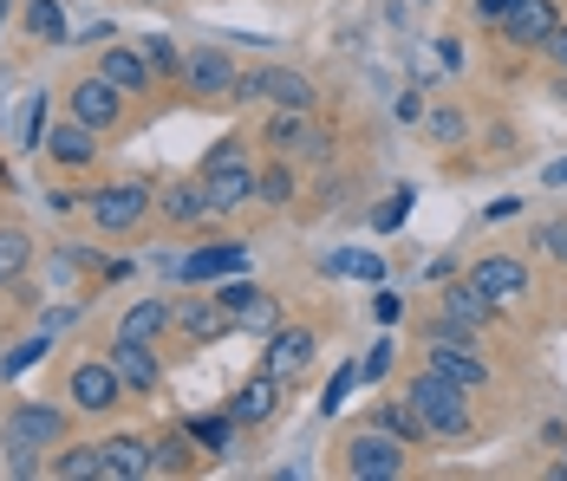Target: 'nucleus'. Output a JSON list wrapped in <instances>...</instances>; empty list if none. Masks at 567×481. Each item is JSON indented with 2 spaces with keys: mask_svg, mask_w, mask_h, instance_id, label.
<instances>
[{
  "mask_svg": "<svg viewBox=\"0 0 567 481\" xmlns=\"http://www.w3.org/2000/svg\"><path fill=\"white\" fill-rule=\"evenodd\" d=\"M65 442V410L59 404H13L7 424H0V449H7V469L13 475H40L47 449Z\"/></svg>",
  "mask_w": 567,
  "mask_h": 481,
  "instance_id": "nucleus-1",
  "label": "nucleus"
},
{
  "mask_svg": "<svg viewBox=\"0 0 567 481\" xmlns=\"http://www.w3.org/2000/svg\"><path fill=\"white\" fill-rule=\"evenodd\" d=\"M404 397H411V410L431 424L437 442H463V436H470V390L451 384L444 372H431V365H424V372L411 377V390H404Z\"/></svg>",
  "mask_w": 567,
  "mask_h": 481,
  "instance_id": "nucleus-2",
  "label": "nucleus"
},
{
  "mask_svg": "<svg viewBox=\"0 0 567 481\" xmlns=\"http://www.w3.org/2000/svg\"><path fill=\"white\" fill-rule=\"evenodd\" d=\"M483 332H463V325H451L444 313L431 320V338H424V365L431 372H444L451 384H463V390H483L489 384V365H483V345H476Z\"/></svg>",
  "mask_w": 567,
  "mask_h": 481,
  "instance_id": "nucleus-3",
  "label": "nucleus"
},
{
  "mask_svg": "<svg viewBox=\"0 0 567 481\" xmlns=\"http://www.w3.org/2000/svg\"><path fill=\"white\" fill-rule=\"evenodd\" d=\"M340 469L352 481H398L404 469H411V442H398L392 429L365 424V429H352V436L340 442Z\"/></svg>",
  "mask_w": 567,
  "mask_h": 481,
  "instance_id": "nucleus-4",
  "label": "nucleus"
},
{
  "mask_svg": "<svg viewBox=\"0 0 567 481\" xmlns=\"http://www.w3.org/2000/svg\"><path fill=\"white\" fill-rule=\"evenodd\" d=\"M261 144L275 150V157H293L307 163V169H320V163H333V137L313 124V111H275L268 124H261Z\"/></svg>",
  "mask_w": 567,
  "mask_h": 481,
  "instance_id": "nucleus-5",
  "label": "nucleus"
},
{
  "mask_svg": "<svg viewBox=\"0 0 567 481\" xmlns=\"http://www.w3.org/2000/svg\"><path fill=\"white\" fill-rule=\"evenodd\" d=\"M124 377H117L112 358H79L72 372H65V404L72 410H85V417H112V410H124Z\"/></svg>",
  "mask_w": 567,
  "mask_h": 481,
  "instance_id": "nucleus-6",
  "label": "nucleus"
},
{
  "mask_svg": "<svg viewBox=\"0 0 567 481\" xmlns=\"http://www.w3.org/2000/svg\"><path fill=\"white\" fill-rule=\"evenodd\" d=\"M235 98H261V105H275V111H313V79L307 72H293V65H255V72H241L235 79Z\"/></svg>",
  "mask_w": 567,
  "mask_h": 481,
  "instance_id": "nucleus-7",
  "label": "nucleus"
},
{
  "mask_svg": "<svg viewBox=\"0 0 567 481\" xmlns=\"http://www.w3.org/2000/svg\"><path fill=\"white\" fill-rule=\"evenodd\" d=\"M151 202H157V196H151V182H137V176H131V182H105V189L85 202V215L99 221V234H131V228L151 215Z\"/></svg>",
  "mask_w": 567,
  "mask_h": 481,
  "instance_id": "nucleus-8",
  "label": "nucleus"
},
{
  "mask_svg": "<svg viewBox=\"0 0 567 481\" xmlns=\"http://www.w3.org/2000/svg\"><path fill=\"white\" fill-rule=\"evenodd\" d=\"M216 306H223L228 320H235V332H255V338H268V332L281 325V306H275V293H261V286H248L241 273L216 286Z\"/></svg>",
  "mask_w": 567,
  "mask_h": 481,
  "instance_id": "nucleus-9",
  "label": "nucleus"
},
{
  "mask_svg": "<svg viewBox=\"0 0 567 481\" xmlns=\"http://www.w3.org/2000/svg\"><path fill=\"white\" fill-rule=\"evenodd\" d=\"M496 33L509 40L515 53H548V40L561 33V13H555V0H515L509 13L496 20Z\"/></svg>",
  "mask_w": 567,
  "mask_h": 481,
  "instance_id": "nucleus-10",
  "label": "nucleus"
},
{
  "mask_svg": "<svg viewBox=\"0 0 567 481\" xmlns=\"http://www.w3.org/2000/svg\"><path fill=\"white\" fill-rule=\"evenodd\" d=\"M124 98H131V92H117V85L105 79V72H85V79L72 85L65 111H72L79 124H92V130L105 137V130H117V124H124Z\"/></svg>",
  "mask_w": 567,
  "mask_h": 481,
  "instance_id": "nucleus-11",
  "label": "nucleus"
},
{
  "mask_svg": "<svg viewBox=\"0 0 567 481\" xmlns=\"http://www.w3.org/2000/svg\"><path fill=\"white\" fill-rule=\"evenodd\" d=\"M235 273H248V241H203L176 261V280H189V286H216Z\"/></svg>",
  "mask_w": 567,
  "mask_h": 481,
  "instance_id": "nucleus-12",
  "label": "nucleus"
},
{
  "mask_svg": "<svg viewBox=\"0 0 567 481\" xmlns=\"http://www.w3.org/2000/svg\"><path fill=\"white\" fill-rule=\"evenodd\" d=\"M437 313H444L451 325H463V332H489V325L503 320V306H496V300L470 280V273H463V280H451V286L437 293Z\"/></svg>",
  "mask_w": 567,
  "mask_h": 481,
  "instance_id": "nucleus-13",
  "label": "nucleus"
},
{
  "mask_svg": "<svg viewBox=\"0 0 567 481\" xmlns=\"http://www.w3.org/2000/svg\"><path fill=\"white\" fill-rule=\"evenodd\" d=\"M105 358L117 365V377H124L131 397H151V390L164 384V365H157V345H151V338H124V332H117Z\"/></svg>",
  "mask_w": 567,
  "mask_h": 481,
  "instance_id": "nucleus-14",
  "label": "nucleus"
},
{
  "mask_svg": "<svg viewBox=\"0 0 567 481\" xmlns=\"http://www.w3.org/2000/svg\"><path fill=\"white\" fill-rule=\"evenodd\" d=\"M235 79H241V65L223 46H196V53L183 59V85L196 98H235Z\"/></svg>",
  "mask_w": 567,
  "mask_h": 481,
  "instance_id": "nucleus-15",
  "label": "nucleus"
},
{
  "mask_svg": "<svg viewBox=\"0 0 567 481\" xmlns=\"http://www.w3.org/2000/svg\"><path fill=\"white\" fill-rule=\"evenodd\" d=\"M470 280L496 300V306H515V300H528V286H535V273H528V261H515V254H483L476 268H470Z\"/></svg>",
  "mask_w": 567,
  "mask_h": 481,
  "instance_id": "nucleus-16",
  "label": "nucleus"
},
{
  "mask_svg": "<svg viewBox=\"0 0 567 481\" xmlns=\"http://www.w3.org/2000/svg\"><path fill=\"white\" fill-rule=\"evenodd\" d=\"M313 352H320V338H313L307 325H275V332H268V358H261V372H275L281 384L287 377H307Z\"/></svg>",
  "mask_w": 567,
  "mask_h": 481,
  "instance_id": "nucleus-17",
  "label": "nucleus"
},
{
  "mask_svg": "<svg viewBox=\"0 0 567 481\" xmlns=\"http://www.w3.org/2000/svg\"><path fill=\"white\" fill-rule=\"evenodd\" d=\"M203 176V196L216 215H235L255 202V163H223V169H196Z\"/></svg>",
  "mask_w": 567,
  "mask_h": 481,
  "instance_id": "nucleus-18",
  "label": "nucleus"
},
{
  "mask_svg": "<svg viewBox=\"0 0 567 481\" xmlns=\"http://www.w3.org/2000/svg\"><path fill=\"white\" fill-rule=\"evenodd\" d=\"M228 417H235L241 429H248V424H255V429L275 424V417H281V377H275V372H255L241 390H235V397H228Z\"/></svg>",
  "mask_w": 567,
  "mask_h": 481,
  "instance_id": "nucleus-19",
  "label": "nucleus"
},
{
  "mask_svg": "<svg viewBox=\"0 0 567 481\" xmlns=\"http://www.w3.org/2000/svg\"><path fill=\"white\" fill-rule=\"evenodd\" d=\"M40 150H47L59 169H92V163H99V130H92V124H79V117H65V124L47 130V144H40Z\"/></svg>",
  "mask_w": 567,
  "mask_h": 481,
  "instance_id": "nucleus-20",
  "label": "nucleus"
},
{
  "mask_svg": "<svg viewBox=\"0 0 567 481\" xmlns=\"http://www.w3.org/2000/svg\"><path fill=\"white\" fill-rule=\"evenodd\" d=\"M99 449H105V481H151L157 475V456H151L144 436H105Z\"/></svg>",
  "mask_w": 567,
  "mask_h": 481,
  "instance_id": "nucleus-21",
  "label": "nucleus"
},
{
  "mask_svg": "<svg viewBox=\"0 0 567 481\" xmlns=\"http://www.w3.org/2000/svg\"><path fill=\"white\" fill-rule=\"evenodd\" d=\"M157 215L171 221V228H203L209 221V196H203V176H189V182H171V189H157Z\"/></svg>",
  "mask_w": 567,
  "mask_h": 481,
  "instance_id": "nucleus-22",
  "label": "nucleus"
},
{
  "mask_svg": "<svg viewBox=\"0 0 567 481\" xmlns=\"http://www.w3.org/2000/svg\"><path fill=\"white\" fill-rule=\"evenodd\" d=\"M99 72L112 79L117 92H151V85H157L151 59L137 53V46H105V53H99Z\"/></svg>",
  "mask_w": 567,
  "mask_h": 481,
  "instance_id": "nucleus-23",
  "label": "nucleus"
},
{
  "mask_svg": "<svg viewBox=\"0 0 567 481\" xmlns=\"http://www.w3.org/2000/svg\"><path fill=\"white\" fill-rule=\"evenodd\" d=\"M47 475H59V481H105V449H99V442H59V456L47 462Z\"/></svg>",
  "mask_w": 567,
  "mask_h": 481,
  "instance_id": "nucleus-24",
  "label": "nucleus"
},
{
  "mask_svg": "<svg viewBox=\"0 0 567 481\" xmlns=\"http://www.w3.org/2000/svg\"><path fill=\"white\" fill-rule=\"evenodd\" d=\"M293 196H300L293 157H275V163L255 169V202H261V209H293Z\"/></svg>",
  "mask_w": 567,
  "mask_h": 481,
  "instance_id": "nucleus-25",
  "label": "nucleus"
},
{
  "mask_svg": "<svg viewBox=\"0 0 567 481\" xmlns=\"http://www.w3.org/2000/svg\"><path fill=\"white\" fill-rule=\"evenodd\" d=\"M171 325H176L171 300H131V306H124V320H117V332H124V338H151V345H157Z\"/></svg>",
  "mask_w": 567,
  "mask_h": 481,
  "instance_id": "nucleus-26",
  "label": "nucleus"
},
{
  "mask_svg": "<svg viewBox=\"0 0 567 481\" xmlns=\"http://www.w3.org/2000/svg\"><path fill=\"white\" fill-rule=\"evenodd\" d=\"M176 332H183V338H196V345H209V338L235 332V320H228L216 300H183V306H176Z\"/></svg>",
  "mask_w": 567,
  "mask_h": 481,
  "instance_id": "nucleus-27",
  "label": "nucleus"
},
{
  "mask_svg": "<svg viewBox=\"0 0 567 481\" xmlns=\"http://www.w3.org/2000/svg\"><path fill=\"white\" fill-rule=\"evenodd\" d=\"M365 424L392 429L398 442H411V449H417V442H431V424L411 410V397H398V404H372V417H365Z\"/></svg>",
  "mask_w": 567,
  "mask_h": 481,
  "instance_id": "nucleus-28",
  "label": "nucleus"
},
{
  "mask_svg": "<svg viewBox=\"0 0 567 481\" xmlns=\"http://www.w3.org/2000/svg\"><path fill=\"white\" fill-rule=\"evenodd\" d=\"M27 268H33V234L20 221H0V286H20Z\"/></svg>",
  "mask_w": 567,
  "mask_h": 481,
  "instance_id": "nucleus-29",
  "label": "nucleus"
},
{
  "mask_svg": "<svg viewBox=\"0 0 567 481\" xmlns=\"http://www.w3.org/2000/svg\"><path fill=\"white\" fill-rule=\"evenodd\" d=\"M151 456H157V475H189V469H196V456H203V442H196L189 429H171V436H157V442H151Z\"/></svg>",
  "mask_w": 567,
  "mask_h": 481,
  "instance_id": "nucleus-30",
  "label": "nucleus"
},
{
  "mask_svg": "<svg viewBox=\"0 0 567 481\" xmlns=\"http://www.w3.org/2000/svg\"><path fill=\"white\" fill-rule=\"evenodd\" d=\"M20 27H27V40H47V46H72V27H65V13H59V0H33Z\"/></svg>",
  "mask_w": 567,
  "mask_h": 481,
  "instance_id": "nucleus-31",
  "label": "nucleus"
},
{
  "mask_svg": "<svg viewBox=\"0 0 567 481\" xmlns=\"http://www.w3.org/2000/svg\"><path fill=\"white\" fill-rule=\"evenodd\" d=\"M424 130H431V144H437V150H451V144L470 137V117H463L456 105H444V111H431V117H424Z\"/></svg>",
  "mask_w": 567,
  "mask_h": 481,
  "instance_id": "nucleus-32",
  "label": "nucleus"
},
{
  "mask_svg": "<svg viewBox=\"0 0 567 481\" xmlns=\"http://www.w3.org/2000/svg\"><path fill=\"white\" fill-rule=\"evenodd\" d=\"M47 352H53V332H33L27 345H13V352L0 358V377H20V372H33V365H40Z\"/></svg>",
  "mask_w": 567,
  "mask_h": 481,
  "instance_id": "nucleus-33",
  "label": "nucleus"
},
{
  "mask_svg": "<svg viewBox=\"0 0 567 481\" xmlns=\"http://www.w3.org/2000/svg\"><path fill=\"white\" fill-rule=\"evenodd\" d=\"M183 429L203 442V456H228V429H241V424L223 410V417H196V424H183Z\"/></svg>",
  "mask_w": 567,
  "mask_h": 481,
  "instance_id": "nucleus-34",
  "label": "nucleus"
},
{
  "mask_svg": "<svg viewBox=\"0 0 567 481\" xmlns=\"http://www.w3.org/2000/svg\"><path fill=\"white\" fill-rule=\"evenodd\" d=\"M137 53L151 59V72H157V79L183 72V53H176V40H171V33H151V40H137Z\"/></svg>",
  "mask_w": 567,
  "mask_h": 481,
  "instance_id": "nucleus-35",
  "label": "nucleus"
},
{
  "mask_svg": "<svg viewBox=\"0 0 567 481\" xmlns=\"http://www.w3.org/2000/svg\"><path fill=\"white\" fill-rule=\"evenodd\" d=\"M411 202H417V189H411V182H398V189H392V202H379V209H372V228H379V234H392L398 221L411 215Z\"/></svg>",
  "mask_w": 567,
  "mask_h": 481,
  "instance_id": "nucleus-36",
  "label": "nucleus"
},
{
  "mask_svg": "<svg viewBox=\"0 0 567 481\" xmlns=\"http://www.w3.org/2000/svg\"><path fill=\"white\" fill-rule=\"evenodd\" d=\"M352 390H359V358L333 372V384H327V397H320V417H333V410H340V404L352 397Z\"/></svg>",
  "mask_w": 567,
  "mask_h": 481,
  "instance_id": "nucleus-37",
  "label": "nucleus"
},
{
  "mask_svg": "<svg viewBox=\"0 0 567 481\" xmlns=\"http://www.w3.org/2000/svg\"><path fill=\"white\" fill-rule=\"evenodd\" d=\"M392 352H398L392 338H379V345L359 358V384H385V377H392Z\"/></svg>",
  "mask_w": 567,
  "mask_h": 481,
  "instance_id": "nucleus-38",
  "label": "nucleus"
},
{
  "mask_svg": "<svg viewBox=\"0 0 567 481\" xmlns=\"http://www.w3.org/2000/svg\"><path fill=\"white\" fill-rule=\"evenodd\" d=\"M20 144H27V150H40V144H47V92H33L27 124H20Z\"/></svg>",
  "mask_w": 567,
  "mask_h": 481,
  "instance_id": "nucleus-39",
  "label": "nucleus"
},
{
  "mask_svg": "<svg viewBox=\"0 0 567 481\" xmlns=\"http://www.w3.org/2000/svg\"><path fill=\"white\" fill-rule=\"evenodd\" d=\"M223 163H248V137H241V130H228V137H216V150L203 157V169H223Z\"/></svg>",
  "mask_w": 567,
  "mask_h": 481,
  "instance_id": "nucleus-40",
  "label": "nucleus"
},
{
  "mask_svg": "<svg viewBox=\"0 0 567 481\" xmlns=\"http://www.w3.org/2000/svg\"><path fill=\"white\" fill-rule=\"evenodd\" d=\"M535 248H542L548 261H567V215H555V221H542V234H535Z\"/></svg>",
  "mask_w": 567,
  "mask_h": 481,
  "instance_id": "nucleus-41",
  "label": "nucleus"
},
{
  "mask_svg": "<svg viewBox=\"0 0 567 481\" xmlns=\"http://www.w3.org/2000/svg\"><path fill=\"white\" fill-rule=\"evenodd\" d=\"M346 273H359V280H385V261H379V254H352Z\"/></svg>",
  "mask_w": 567,
  "mask_h": 481,
  "instance_id": "nucleus-42",
  "label": "nucleus"
},
{
  "mask_svg": "<svg viewBox=\"0 0 567 481\" xmlns=\"http://www.w3.org/2000/svg\"><path fill=\"white\" fill-rule=\"evenodd\" d=\"M372 313H379V325H398V320H404V300H398V293H379V300H372Z\"/></svg>",
  "mask_w": 567,
  "mask_h": 481,
  "instance_id": "nucleus-43",
  "label": "nucleus"
},
{
  "mask_svg": "<svg viewBox=\"0 0 567 481\" xmlns=\"http://www.w3.org/2000/svg\"><path fill=\"white\" fill-rule=\"evenodd\" d=\"M398 117H404V124H417V117H424V98H417V92H404V98H398Z\"/></svg>",
  "mask_w": 567,
  "mask_h": 481,
  "instance_id": "nucleus-44",
  "label": "nucleus"
},
{
  "mask_svg": "<svg viewBox=\"0 0 567 481\" xmlns=\"http://www.w3.org/2000/svg\"><path fill=\"white\" fill-rule=\"evenodd\" d=\"M515 0H476V13H483V20H489V27H496V20H503V13H509Z\"/></svg>",
  "mask_w": 567,
  "mask_h": 481,
  "instance_id": "nucleus-45",
  "label": "nucleus"
},
{
  "mask_svg": "<svg viewBox=\"0 0 567 481\" xmlns=\"http://www.w3.org/2000/svg\"><path fill=\"white\" fill-rule=\"evenodd\" d=\"M542 182H548V189H567V157L548 163V169H542Z\"/></svg>",
  "mask_w": 567,
  "mask_h": 481,
  "instance_id": "nucleus-46",
  "label": "nucleus"
},
{
  "mask_svg": "<svg viewBox=\"0 0 567 481\" xmlns=\"http://www.w3.org/2000/svg\"><path fill=\"white\" fill-rule=\"evenodd\" d=\"M548 59H555V65H561V72H567V27H561V33H555V40H548Z\"/></svg>",
  "mask_w": 567,
  "mask_h": 481,
  "instance_id": "nucleus-47",
  "label": "nucleus"
},
{
  "mask_svg": "<svg viewBox=\"0 0 567 481\" xmlns=\"http://www.w3.org/2000/svg\"><path fill=\"white\" fill-rule=\"evenodd\" d=\"M0 27H7V0H0Z\"/></svg>",
  "mask_w": 567,
  "mask_h": 481,
  "instance_id": "nucleus-48",
  "label": "nucleus"
}]
</instances>
